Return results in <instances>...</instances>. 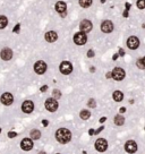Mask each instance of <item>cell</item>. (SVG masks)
Here are the masks:
<instances>
[{
  "instance_id": "obj_1",
  "label": "cell",
  "mask_w": 145,
  "mask_h": 154,
  "mask_svg": "<svg viewBox=\"0 0 145 154\" xmlns=\"http://www.w3.org/2000/svg\"><path fill=\"white\" fill-rule=\"evenodd\" d=\"M56 139L61 144H66L71 139V133L67 128H59L56 131Z\"/></svg>"
},
{
  "instance_id": "obj_2",
  "label": "cell",
  "mask_w": 145,
  "mask_h": 154,
  "mask_svg": "<svg viewBox=\"0 0 145 154\" xmlns=\"http://www.w3.org/2000/svg\"><path fill=\"white\" fill-rule=\"evenodd\" d=\"M74 42L77 45H84L87 42V35L84 32H77L74 35Z\"/></svg>"
},
{
  "instance_id": "obj_3",
  "label": "cell",
  "mask_w": 145,
  "mask_h": 154,
  "mask_svg": "<svg viewBox=\"0 0 145 154\" xmlns=\"http://www.w3.org/2000/svg\"><path fill=\"white\" fill-rule=\"evenodd\" d=\"M44 105H45V109H47L48 111H50V112H54V111H57V109H58V102H57V100L53 98L47 99Z\"/></svg>"
},
{
  "instance_id": "obj_4",
  "label": "cell",
  "mask_w": 145,
  "mask_h": 154,
  "mask_svg": "<svg viewBox=\"0 0 145 154\" xmlns=\"http://www.w3.org/2000/svg\"><path fill=\"white\" fill-rule=\"evenodd\" d=\"M47 68L48 66L44 61H42V60H39L34 64V71H35L36 74L39 75H43L47 71Z\"/></svg>"
},
{
  "instance_id": "obj_5",
  "label": "cell",
  "mask_w": 145,
  "mask_h": 154,
  "mask_svg": "<svg viewBox=\"0 0 145 154\" xmlns=\"http://www.w3.org/2000/svg\"><path fill=\"white\" fill-rule=\"evenodd\" d=\"M59 70L64 75H69L73 71V65L69 61H62L59 66Z\"/></svg>"
},
{
  "instance_id": "obj_6",
  "label": "cell",
  "mask_w": 145,
  "mask_h": 154,
  "mask_svg": "<svg viewBox=\"0 0 145 154\" xmlns=\"http://www.w3.org/2000/svg\"><path fill=\"white\" fill-rule=\"evenodd\" d=\"M112 73V78L115 80H122L125 78V70L122 68H120V67H116V68H113V70L111 71Z\"/></svg>"
},
{
  "instance_id": "obj_7",
  "label": "cell",
  "mask_w": 145,
  "mask_h": 154,
  "mask_svg": "<svg viewBox=\"0 0 145 154\" xmlns=\"http://www.w3.org/2000/svg\"><path fill=\"white\" fill-rule=\"evenodd\" d=\"M79 28L82 32L89 33L93 30V24H92V22L89 21V19H83V21L79 23Z\"/></svg>"
},
{
  "instance_id": "obj_8",
  "label": "cell",
  "mask_w": 145,
  "mask_h": 154,
  "mask_svg": "<svg viewBox=\"0 0 145 154\" xmlns=\"http://www.w3.org/2000/svg\"><path fill=\"white\" fill-rule=\"evenodd\" d=\"M95 150L98 152H104L108 148V142L104 138H99L95 142Z\"/></svg>"
},
{
  "instance_id": "obj_9",
  "label": "cell",
  "mask_w": 145,
  "mask_h": 154,
  "mask_svg": "<svg viewBox=\"0 0 145 154\" xmlns=\"http://www.w3.org/2000/svg\"><path fill=\"white\" fill-rule=\"evenodd\" d=\"M127 47L129 48L130 50H136L137 48L139 47V40L137 36H129L127 40Z\"/></svg>"
},
{
  "instance_id": "obj_10",
  "label": "cell",
  "mask_w": 145,
  "mask_h": 154,
  "mask_svg": "<svg viewBox=\"0 0 145 154\" xmlns=\"http://www.w3.org/2000/svg\"><path fill=\"white\" fill-rule=\"evenodd\" d=\"M0 101H1V103L5 104V105H10V104H13V102H14V96H13V94L6 92L1 95Z\"/></svg>"
},
{
  "instance_id": "obj_11",
  "label": "cell",
  "mask_w": 145,
  "mask_h": 154,
  "mask_svg": "<svg viewBox=\"0 0 145 154\" xmlns=\"http://www.w3.org/2000/svg\"><path fill=\"white\" fill-rule=\"evenodd\" d=\"M0 57H1V59L5 60V61H8L13 58V50L10 48H3L1 52H0Z\"/></svg>"
},
{
  "instance_id": "obj_12",
  "label": "cell",
  "mask_w": 145,
  "mask_h": 154,
  "mask_svg": "<svg viewBox=\"0 0 145 154\" xmlns=\"http://www.w3.org/2000/svg\"><path fill=\"white\" fill-rule=\"evenodd\" d=\"M22 110H23V112H25V113L33 112V110H34V103L30 100L24 101L23 104H22Z\"/></svg>"
},
{
  "instance_id": "obj_13",
  "label": "cell",
  "mask_w": 145,
  "mask_h": 154,
  "mask_svg": "<svg viewBox=\"0 0 145 154\" xmlns=\"http://www.w3.org/2000/svg\"><path fill=\"white\" fill-rule=\"evenodd\" d=\"M101 31L103 33H111L113 31V23L111 21H104L101 24Z\"/></svg>"
},
{
  "instance_id": "obj_14",
  "label": "cell",
  "mask_w": 145,
  "mask_h": 154,
  "mask_svg": "<svg viewBox=\"0 0 145 154\" xmlns=\"http://www.w3.org/2000/svg\"><path fill=\"white\" fill-rule=\"evenodd\" d=\"M21 147L24 151H31L33 148V141L32 138H24L21 142Z\"/></svg>"
},
{
  "instance_id": "obj_15",
  "label": "cell",
  "mask_w": 145,
  "mask_h": 154,
  "mask_svg": "<svg viewBox=\"0 0 145 154\" xmlns=\"http://www.w3.org/2000/svg\"><path fill=\"white\" fill-rule=\"evenodd\" d=\"M137 144L136 142H134V141H128V142H126V144H125V150H126V152H128V153H135V152L137 151Z\"/></svg>"
},
{
  "instance_id": "obj_16",
  "label": "cell",
  "mask_w": 145,
  "mask_h": 154,
  "mask_svg": "<svg viewBox=\"0 0 145 154\" xmlns=\"http://www.w3.org/2000/svg\"><path fill=\"white\" fill-rule=\"evenodd\" d=\"M44 38H45V41L47 42L52 43V42H56L57 40H58V34H57L54 31H49V32L45 33Z\"/></svg>"
},
{
  "instance_id": "obj_17",
  "label": "cell",
  "mask_w": 145,
  "mask_h": 154,
  "mask_svg": "<svg viewBox=\"0 0 145 154\" xmlns=\"http://www.w3.org/2000/svg\"><path fill=\"white\" fill-rule=\"evenodd\" d=\"M54 7H56V10L59 13L60 15H61V14H65L66 10H67V5H66L65 1H58Z\"/></svg>"
},
{
  "instance_id": "obj_18",
  "label": "cell",
  "mask_w": 145,
  "mask_h": 154,
  "mask_svg": "<svg viewBox=\"0 0 145 154\" xmlns=\"http://www.w3.org/2000/svg\"><path fill=\"white\" fill-rule=\"evenodd\" d=\"M112 98L116 102H120V101H122V99H124V94H122L121 91H115L112 94Z\"/></svg>"
},
{
  "instance_id": "obj_19",
  "label": "cell",
  "mask_w": 145,
  "mask_h": 154,
  "mask_svg": "<svg viewBox=\"0 0 145 154\" xmlns=\"http://www.w3.org/2000/svg\"><path fill=\"white\" fill-rule=\"evenodd\" d=\"M8 25V18L3 15H0V30H3Z\"/></svg>"
},
{
  "instance_id": "obj_20",
  "label": "cell",
  "mask_w": 145,
  "mask_h": 154,
  "mask_svg": "<svg viewBox=\"0 0 145 154\" xmlns=\"http://www.w3.org/2000/svg\"><path fill=\"white\" fill-rule=\"evenodd\" d=\"M115 124L117 125V126H122V125L125 124V118L121 115L115 116Z\"/></svg>"
},
{
  "instance_id": "obj_21",
  "label": "cell",
  "mask_w": 145,
  "mask_h": 154,
  "mask_svg": "<svg viewBox=\"0 0 145 154\" xmlns=\"http://www.w3.org/2000/svg\"><path fill=\"white\" fill-rule=\"evenodd\" d=\"M30 136L32 139H40V137H41V131L39 130V129H33V130H31Z\"/></svg>"
},
{
  "instance_id": "obj_22",
  "label": "cell",
  "mask_w": 145,
  "mask_h": 154,
  "mask_svg": "<svg viewBox=\"0 0 145 154\" xmlns=\"http://www.w3.org/2000/svg\"><path fill=\"white\" fill-rule=\"evenodd\" d=\"M79 117H80V119H83V120H87V119L91 117V112H90L89 110H82L79 113Z\"/></svg>"
},
{
  "instance_id": "obj_23",
  "label": "cell",
  "mask_w": 145,
  "mask_h": 154,
  "mask_svg": "<svg viewBox=\"0 0 145 154\" xmlns=\"http://www.w3.org/2000/svg\"><path fill=\"white\" fill-rule=\"evenodd\" d=\"M92 0H79V5L80 7H83V8H89L90 6L92 5Z\"/></svg>"
},
{
  "instance_id": "obj_24",
  "label": "cell",
  "mask_w": 145,
  "mask_h": 154,
  "mask_svg": "<svg viewBox=\"0 0 145 154\" xmlns=\"http://www.w3.org/2000/svg\"><path fill=\"white\" fill-rule=\"evenodd\" d=\"M52 98L56 99V100L60 99L61 98V92H60L59 90H53V91H52Z\"/></svg>"
},
{
  "instance_id": "obj_25",
  "label": "cell",
  "mask_w": 145,
  "mask_h": 154,
  "mask_svg": "<svg viewBox=\"0 0 145 154\" xmlns=\"http://www.w3.org/2000/svg\"><path fill=\"white\" fill-rule=\"evenodd\" d=\"M137 7L139 9H145V0H137Z\"/></svg>"
},
{
  "instance_id": "obj_26",
  "label": "cell",
  "mask_w": 145,
  "mask_h": 154,
  "mask_svg": "<svg viewBox=\"0 0 145 154\" xmlns=\"http://www.w3.org/2000/svg\"><path fill=\"white\" fill-rule=\"evenodd\" d=\"M87 105H89L90 108H95L96 107V102H95L94 99H90L89 102H87Z\"/></svg>"
},
{
  "instance_id": "obj_27",
  "label": "cell",
  "mask_w": 145,
  "mask_h": 154,
  "mask_svg": "<svg viewBox=\"0 0 145 154\" xmlns=\"http://www.w3.org/2000/svg\"><path fill=\"white\" fill-rule=\"evenodd\" d=\"M136 66L138 67L139 69H145V66L143 65V61H142V59H138L136 61Z\"/></svg>"
},
{
  "instance_id": "obj_28",
  "label": "cell",
  "mask_w": 145,
  "mask_h": 154,
  "mask_svg": "<svg viewBox=\"0 0 145 154\" xmlns=\"http://www.w3.org/2000/svg\"><path fill=\"white\" fill-rule=\"evenodd\" d=\"M17 136V133H15V131H9L8 133V137L9 138H14V137Z\"/></svg>"
},
{
  "instance_id": "obj_29",
  "label": "cell",
  "mask_w": 145,
  "mask_h": 154,
  "mask_svg": "<svg viewBox=\"0 0 145 154\" xmlns=\"http://www.w3.org/2000/svg\"><path fill=\"white\" fill-rule=\"evenodd\" d=\"M19 28H21V25H19V24H17V25H16V26L13 28V32H14V33H18V32H19Z\"/></svg>"
},
{
  "instance_id": "obj_30",
  "label": "cell",
  "mask_w": 145,
  "mask_h": 154,
  "mask_svg": "<svg viewBox=\"0 0 145 154\" xmlns=\"http://www.w3.org/2000/svg\"><path fill=\"white\" fill-rule=\"evenodd\" d=\"M94 51L93 50H89L87 51V57H89V58H93V57H94Z\"/></svg>"
},
{
  "instance_id": "obj_31",
  "label": "cell",
  "mask_w": 145,
  "mask_h": 154,
  "mask_svg": "<svg viewBox=\"0 0 145 154\" xmlns=\"http://www.w3.org/2000/svg\"><path fill=\"white\" fill-rule=\"evenodd\" d=\"M47 90H48V86H47V85H44V86H42V87H41V90H40V91H41V92H45Z\"/></svg>"
},
{
  "instance_id": "obj_32",
  "label": "cell",
  "mask_w": 145,
  "mask_h": 154,
  "mask_svg": "<svg viewBox=\"0 0 145 154\" xmlns=\"http://www.w3.org/2000/svg\"><path fill=\"white\" fill-rule=\"evenodd\" d=\"M103 126H101V127L100 128H99V129H98V130H95V133L94 134H99V133H100V131H102V130H103Z\"/></svg>"
},
{
  "instance_id": "obj_33",
  "label": "cell",
  "mask_w": 145,
  "mask_h": 154,
  "mask_svg": "<svg viewBox=\"0 0 145 154\" xmlns=\"http://www.w3.org/2000/svg\"><path fill=\"white\" fill-rule=\"evenodd\" d=\"M105 76H107V78H112V73H111V71H109V73H107V75H105Z\"/></svg>"
},
{
  "instance_id": "obj_34",
  "label": "cell",
  "mask_w": 145,
  "mask_h": 154,
  "mask_svg": "<svg viewBox=\"0 0 145 154\" xmlns=\"http://www.w3.org/2000/svg\"><path fill=\"white\" fill-rule=\"evenodd\" d=\"M120 112H121V113L126 112V108H124V107H122V108H120Z\"/></svg>"
},
{
  "instance_id": "obj_35",
  "label": "cell",
  "mask_w": 145,
  "mask_h": 154,
  "mask_svg": "<svg viewBox=\"0 0 145 154\" xmlns=\"http://www.w3.org/2000/svg\"><path fill=\"white\" fill-rule=\"evenodd\" d=\"M130 8V3H126V10H129Z\"/></svg>"
},
{
  "instance_id": "obj_36",
  "label": "cell",
  "mask_w": 145,
  "mask_h": 154,
  "mask_svg": "<svg viewBox=\"0 0 145 154\" xmlns=\"http://www.w3.org/2000/svg\"><path fill=\"white\" fill-rule=\"evenodd\" d=\"M42 124H43V126H48V124H49V122H48L47 120H43V121H42Z\"/></svg>"
},
{
  "instance_id": "obj_37",
  "label": "cell",
  "mask_w": 145,
  "mask_h": 154,
  "mask_svg": "<svg viewBox=\"0 0 145 154\" xmlns=\"http://www.w3.org/2000/svg\"><path fill=\"white\" fill-rule=\"evenodd\" d=\"M124 17H128V10H126V12L124 13Z\"/></svg>"
},
{
  "instance_id": "obj_38",
  "label": "cell",
  "mask_w": 145,
  "mask_h": 154,
  "mask_svg": "<svg viewBox=\"0 0 145 154\" xmlns=\"http://www.w3.org/2000/svg\"><path fill=\"white\" fill-rule=\"evenodd\" d=\"M105 119H107V118H105V117H103V118L100 119V121H101V122H104V121H105Z\"/></svg>"
},
{
  "instance_id": "obj_39",
  "label": "cell",
  "mask_w": 145,
  "mask_h": 154,
  "mask_svg": "<svg viewBox=\"0 0 145 154\" xmlns=\"http://www.w3.org/2000/svg\"><path fill=\"white\" fill-rule=\"evenodd\" d=\"M94 133H95V131L93 130V129H91V130L89 131V134H90V135H93V134H94Z\"/></svg>"
},
{
  "instance_id": "obj_40",
  "label": "cell",
  "mask_w": 145,
  "mask_h": 154,
  "mask_svg": "<svg viewBox=\"0 0 145 154\" xmlns=\"http://www.w3.org/2000/svg\"><path fill=\"white\" fill-rule=\"evenodd\" d=\"M124 53H125L124 50H122V49H120V54H121V56H124Z\"/></svg>"
},
{
  "instance_id": "obj_41",
  "label": "cell",
  "mask_w": 145,
  "mask_h": 154,
  "mask_svg": "<svg viewBox=\"0 0 145 154\" xmlns=\"http://www.w3.org/2000/svg\"><path fill=\"white\" fill-rule=\"evenodd\" d=\"M142 61H143V65L145 66V57H144V58H142Z\"/></svg>"
},
{
  "instance_id": "obj_42",
  "label": "cell",
  "mask_w": 145,
  "mask_h": 154,
  "mask_svg": "<svg viewBox=\"0 0 145 154\" xmlns=\"http://www.w3.org/2000/svg\"><path fill=\"white\" fill-rule=\"evenodd\" d=\"M117 56H119V54H115V56H113V60L117 59Z\"/></svg>"
},
{
  "instance_id": "obj_43",
  "label": "cell",
  "mask_w": 145,
  "mask_h": 154,
  "mask_svg": "<svg viewBox=\"0 0 145 154\" xmlns=\"http://www.w3.org/2000/svg\"><path fill=\"white\" fill-rule=\"evenodd\" d=\"M38 154H47V153H45V152H39Z\"/></svg>"
},
{
  "instance_id": "obj_44",
  "label": "cell",
  "mask_w": 145,
  "mask_h": 154,
  "mask_svg": "<svg viewBox=\"0 0 145 154\" xmlns=\"http://www.w3.org/2000/svg\"><path fill=\"white\" fill-rule=\"evenodd\" d=\"M101 2H102V3H104V2H105V0H101Z\"/></svg>"
},
{
  "instance_id": "obj_45",
  "label": "cell",
  "mask_w": 145,
  "mask_h": 154,
  "mask_svg": "<svg viewBox=\"0 0 145 154\" xmlns=\"http://www.w3.org/2000/svg\"><path fill=\"white\" fill-rule=\"evenodd\" d=\"M0 133H1V128H0Z\"/></svg>"
},
{
  "instance_id": "obj_46",
  "label": "cell",
  "mask_w": 145,
  "mask_h": 154,
  "mask_svg": "<svg viewBox=\"0 0 145 154\" xmlns=\"http://www.w3.org/2000/svg\"><path fill=\"white\" fill-rule=\"evenodd\" d=\"M58 154H59V153H58Z\"/></svg>"
}]
</instances>
